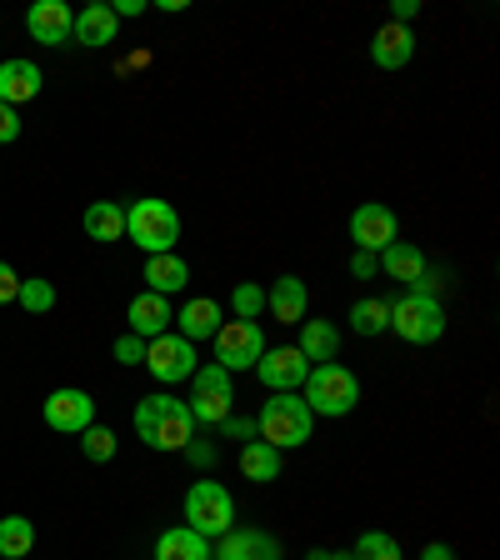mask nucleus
<instances>
[{
  "mask_svg": "<svg viewBox=\"0 0 500 560\" xmlns=\"http://www.w3.org/2000/svg\"><path fill=\"white\" fill-rule=\"evenodd\" d=\"M231 311H235V320H260V315H266V285L241 280L231 291Z\"/></svg>",
  "mask_w": 500,
  "mask_h": 560,
  "instance_id": "obj_30",
  "label": "nucleus"
},
{
  "mask_svg": "<svg viewBox=\"0 0 500 560\" xmlns=\"http://www.w3.org/2000/svg\"><path fill=\"white\" fill-rule=\"evenodd\" d=\"M410 56H416V31H410V25L385 21L381 31H375V40H371V60L381 70H400V66H410Z\"/></svg>",
  "mask_w": 500,
  "mask_h": 560,
  "instance_id": "obj_18",
  "label": "nucleus"
},
{
  "mask_svg": "<svg viewBox=\"0 0 500 560\" xmlns=\"http://www.w3.org/2000/svg\"><path fill=\"white\" fill-rule=\"evenodd\" d=\"M295 350H301L311 365H326V361H336L340 330L330 326V320H301V340H295Z\"/></svg>",
  "mask_w": 500,
  "mask_h": 560,
  "instance_id": "obj_24",
  "label": "nucleus"
},
{
  "mask_svg": "<svg viewBox=\"0 0 500 560\" xmlns=\"http://www.w3.org/2000/svg\"><path fill=\"white\" fill-rule=\"evenodd\" d=\"M375 266L391 280H406V285H416V280L426 276V256H420V245H410V241H391L381 256H375Z\"/></svg>",
  "mask_w": 500,
  "mask_h": 560,
  "instance_id": "obj_22",
  "label": "nucleus"
},
{
  "mask_svg": "<svg viewBox=\"0 0 500 560\" xmlns=\"http://www.w3.org/2000/svg\"><path fill=\"white\" fill-rule=\"evenodd\" d=\"M15 305H25L31 315H50V311H56V285H50V280H40V276L21 280V295H15Z\"/></svg>",
  "mask_w": 500,
  "mask_h": 560,
  "instance_id": "obj_31",
  "label": "nucleus"
},
{
  "mask_svg": "<svg viewBox=\"0 0 500 560\" xmlns=\"http://www.w3.org/2000/svg\"><path fill=\"white\" fill-rule=\"evenodd\" d=\"M140 365H151V375L161 385H181V381H190L196 375V346H190L186 336H175V330H165V336H155V340H146V361Z\"/></svg>",
  "mask_w": 500,
  "mask_h": 560,
  "instance_id": "obj_9",
  "label": "nucleus"
},
{
  "mask_svg": "<svg viewBox=\"0 0 500 560\" xmlns=\"http://www.w3.org/2000/svg\"><path fill=\"white\" fill-rule=\"evenodd\" d=\"M190 285V266L186 256H175V250H165V256H146V291L155 295H175Z\"/></svg>",
  "mask_w": 500,
  "mask_h": 560,
  "instance_id": "obj_21",
  "label": "nucleus"
},
{
  "mask_svg": "<svg viewBox=\"0 0 500 560\" xmlns=\"http://www.w3.org/2000/svg\"><path fill=\"white\" fill-rule=\"evenodd\" d=\"M136 435L151 445V451H161V455L186 451V445L196 441V420H190V406H186V400H175V396H165V390L136 400Z\"/></svg>",
  "mask_w": 500,
  "mask_h": 560,
  "instance_id": "obj_1",
  "label": "nucleus"
},
{
  "mask_svg": "<svg viewBox=\"0 0 500 560\" xmlns=\"http://www.w3.org/2000/svg\"><path fill=\"white\" fill-rule=\"evenodd\" d=\"M350 241H356V250H371V256H381L391 241H400L396 210L381 206V200H365V206H356V215H350Z\"/></svg>",
  "mask_w": 500,
  "mask_h": 560,
  "instance_id": "obj_10",
  "label": "nucleus"
},
{
  "mask_svg": "<svg viewBox=\"0 0 500 560\" xmlns=\"http://www.w3.org/2000/svg\"><path fill=\"white\" fill-rule=\"evenodd\" d=\"M111 355H116L120 365H140V361H146V340H140V336H130V330H126V336H116V346H111Z\"/></svg>",
  "mask_w": 500,
  "mask_h": 560,
  "instance_id": "obj_33",
  "label": "nucleus"
},
{
  "mask_svg": "<svg viewBox=\"0 0 500 560\" xmlns=\"http://www.w3.org/2000/svg\"><path fill=\"white\" fill-rule=\"evenodd\" d=\"M305 560H350V550H311Z\"/></svg>",
  "mask_w": 500,
  "mask_h": 560,
  "instance_id": "obj_42",
  "label": "nucleus"
},
{
  "mask_svg": "<svg viewBox=\"0 0 500 560\" xmlns=\"http://www.w3.org/2000/svg\"><path fill=\"white\" fill-rule=\"evenodd\" d=\"M221 326H225V311H221V301H210V295H190V301L175 311V336H186L190 346H196V340H216Z\"/></svg>",
  "mask_w": 500,
  "mask_h": 560,
  "instance_id": "obj_16",
  "label": "nucleus"
},
{
  "mask_svg": "<svg viewBox=\"0 0 500 560\" xmlns=\"http://www.w3.org/2000/svg\"><path fill=\"white\" fill-rule=\"evenodd\" d=\"M391 330H396L400 340H410V346H435V340L445 336V311L435 295H396L391 301Z\"/></svg>",
  "mask_w": 500,
  "mask_h": 560,
  "instance_id": "obj_7",
  "label": "nucleus"
},
{
  "mask_svg": "<svg viewBox=\"0 0 500 560\" xmlns=\"http://www.w3.org/2000/svg\"><path fill=\"white\" fill-rule=\"evenodd\" d=\"M350 560H406V556H400V540L391 530H361Z\"/></svg>",
  "mask_w": 500,
  "mask_h": 560,
  "instance_id": "obj_29",
  "label": "nucleus"
},
{
  "mask_svg": "<svg viewBox=\"0 0 500 560\" xmlns=\"http://www.w3.org/2000/svg\"><path fill=\"white\" fill-rule=\"evenodd\" d=\"M70 25H75V15H70L66 0H35L31 11H25V31H31V40H40V46H66Z\"/></svg>",
  "mask_w": 500,
  "mask_h": 560,
  "instance_id": "obj_14",
  "label": "nucleus"
},
{
  "mask_svg": "<svg viewBox=\"0 0 500 560\" xmlns=\"http://www.w3.org/2000/svg\"><path fill=\"white\" fill-rule=\"evenodd\" d=\"M40 85H46L40 66H31V60H0V101H5V105L35 101V95H40Z\"/></svg>",
  "mask_w": 500,
  "mask_h": 560,
  "instance_id": "obj_19",
  "label": "nucleus"
},
{
  "mask_svg": "<svg viewBox=\"0 0 500 560\" xmlns=\"http://www.w3.org/2000/svg\"><path fill=\"white\" fill-rule=\"evenodd\" d=\"M216 431H221L225 435V441H231V435H235V441H256V420H245V416H225L221 420V425H216Z\"/></svg>",
  "mask_w": 500,
  "mask_h": 560,
  "instance_id": "obj_34",
  "label": "nucleus"
},
{
  "mask_svg": "<svg viewBox=\"0 0 500 560\" xmlns=\"http://www.w3.org/2000/svg\"><path fill=\"white\" fill-rule=\"evenodd\" d=\"M210 560H286V550H280V540L266 536V530H245V525H231Z\"/></svg>",
  "mask_w": 500,
  "mask_h": 560,
  "instance_id": "obj_13",
  "label": "nucleus"
},
{
  "mask_svg": "<svg viewBox=\"0 0 500 560\" xmlns=\"http://www.w3.org/2000/svg\"><path fill=\"white\" fill-rule=\"evenodd\" d=\"M190 420L196 425H221L225 416H235V381L231 371H221V365H196V375H190Z\"/></svg>",
  "mask_w": 500,
  "mask_h": 560,
  "instance_id": "obj_5",
  "label": "nucleus"
},
{
  "mask_svg": "<svg viewBox=\"0 0 500 560\" xmlns=\"http://www.w3.org/2000/svg\"><path fill=\"white\" fill-rule=\"evenodd\" d=\"M111 11H116V21H126V15H140V11H146V0H116Z\"/></svg>",
  "mask_w": 500,
  "mask_h": 560,
  "instance_id": "obj_40",
  "label": "nucleus"
},
{
  "mask_svg": "<svg viewBox=\"0 0 500 560\" xmlns=\"http://www.w3.org/2000/svg\"><path fill=\"white\" fill-rule=\"evenodd\" d=\"M126 241H136L146 256H165L181 241V210L171 200H136L126 210Z\"/></svg>",
  "mask_w": 500,
  "mask_h": 560,
  "instance_id": "obj_4",
  "label": "nucleus"
},
{
  "mask_svg": "<svg viewBox=\"0 0 500 560\" xmlns=\"http://www.w3.org/2000/svg\"><path fill=\"white\" fill-rule=\"evenodd\" d=\"M216 550H210L206 536H196L190 525H175V530H161V540H155V560H210Z\"/></svg>",
  "mask_w": 500,
  "mask_h": 560,
  "instance_id": "obj_23",
  "label": "nucleus"
},
{
  "mask_svg": "<svg viewBox=\"0 0 500 560\" xmlns=\"http://www.w3.org/2000/svg\"><path fill=\"white\" fill-rule=\"evenodd\" d=\"M186 525L196 530V536H206V540H221L225 530L235 525L231 490H225L221 480H196V486L186 490Z\"/></svg>",
  "mask_w": 500,
  "mask_h": 560,
  "instance_id": "obj_6",
  "label": "nucleus"
},
{
  "mask_svg": "<svg viewBox=\"0 0 500 560\" xmlns=\"http://www.w3.org/2000/svg\"><path fill=\"white\" fill-rule=\"evenodd\" d=\"M186 451H190V460H196V466H210V460H216V451H210V445H196V441H190Z\"/></svg>",
  "mask_w": 500,
  "mask_h": 560,
  "instance_id": "obj_41",
  "label": "nucleus"
},
{
  "mask_svg": "<svg viewBox=\"0 0 500 560\" xmlns=\"http://www.w3.org/2000/svg\"><path fill=\"white\" fill-rule=\"evenodd\" d=\"M301 400L311 406V416L340 420V416H350V410L361 406V381H356V371H346V365H336V361L311 365Z\"/></svg>",
  "mask_w": 500,
  "mask_h": 560,
  "instance_id": "obj_3",
  "label": "nucleus"
},
{
  "mask_svg": "<svg viewBox=\"0 0 500 560\" xmlns=\"http://www.w3.org/2000/svg\"><path fill=\"white\" fill-rule=\"evenodd\" d=\"M15 295H21V276L11 260H0V305H15Z\"/></svg>",
  "mask_w": 500,
  "mask_h": 560,
  "instance_id": "obj_35",
  "label": "nucleus"
},
{
  "mask_svg": "<svg viewBox=\"0 0 500 560\" xmlns=\"http://www.w3.org/2000/svg\"><path fill=\"white\" fill-rule=\"evenodd\" d=\"M11 140H21V116H15V105L0 101V145H11Z\"/></svg>",
  "mask_w": 500,
  "mask_h": 560,
  "instance_id": "obj_36",
  "label": "nucleus"
},
{
  "mask_svg": "<svg viewBox=\"0 0 500 560\" xmlns=\"http://www.w3.org/2000/svg\"><path fill=\"white\" fill-rule=\"evenodd\" d=\"M350 330H356V336H381V330H391V301L361 295V301L350 305Z\"/></svg>",
  "mask_w": 500,
  "mask_h": 560,
  "instance_id": "obj_28",
  "label": "nucleus"
},
{
  "mask_svg": "<svg viewBox=\"0 0 500 560\" xmlns=\"http://www.w3.org/2000/svg\"><path fill=\"white\" fill-rule=\"evenodd\" d=\"M311 431H315L311 406H305L295 390H270V400L256 416V441L276 445V451L286 455V451H295V445L311 441Z\"/></svg>",
  "mask_w": 500,
  "mask_h": 560,
  "instance_id": "obj_2",
  "label": "nucleus"
},
{
  "mask_svg": "<svg viewBox=\"0 0 500 560\" xmlns=\"http://www.w3.org/2000/svg\"><path fill=\"white\" fill-rule=\"evenodd\" d=\"M266 311L270 320H280V326H301L305 311H311V291H305L301 276H280L266 285Z\"/></svg>",
  "mask_w": 500,
  "mask_h": 560,
  "instance_id": "obj_15",
  "label": "nucleus"
},
{
  "mask_svg": "<svg viewBox=\"0 0 500 560\" xmlns=\"http://www.w3.org/2000/svg\"><path fill=\"white\" fill-rule=\"evenodd\" d=\"M235 466H241L245 480H256V486H270V480H280V451L266 441H245L241 455H235Z\"/></svg>",
  "mask_w": 500,
  "mask_h": 560,
  "instance_id": "obj_25",
  "label": "nucleus"
},
{
  "mask_svg": "<svg viewBox=\"0 0 500 560\" xmlns=\"http://www.w3.org/2000/svg\"><path fill=\"white\" fill-rule=\"evenodd\" d=\"M81 225H85V235H91V241L111 245V241H120V235H126V206H116V200H95V206H85Z\"/></svg>",
  "mask_w": 500,
  "mask_h": 560,
  "instance_id": "obj_26",
  "label": "nucleus"
},
{
  "mask_svg": "<svg viewBox=\"0 0 500 560\" xmlns=\"http://www.w3.org/2000/svg\"><path fill=\"white\" fill-rule=\"evenodd\" d=\"M40 416H46L50 431L81 435L85 425H95V400L85 396V390H75V385H60V390H50V396H46Z\"/></svg>",
  "mask_w": 500,
  "mask_h": 560,
  "instance_id": "obj_11",
  "label": "nucleus"
},
{
  "mask_svg": "<svg viewBox=\"0 0 500 560\" xmlns=\"http://www.w3.org/2000/svg\"><path fill=\"white\" fill-rule=\"evenodd\" d=\"M116 431H105V425H85L81 431V451L85 460H95V466H105V460H116Z\"/></svg>",
  "mask_w": 500,
  "mask_h": 560,
  "instance_id": "obj_32",
  "label": "nucleus"
},
{
  "mask_svg": "<svg viewBox=\"0 0 500 560\" xmlns=\"http://www.w3.org/2000/svg\"><path fill=\"white\" fill-rule=\"evenodd\" d=\"M420 560H455V550L445 546V540H431V546L420 550Z\"/></svg>",
  "mask_w": 500,
  "mask_h": 560,
  "instance_id": "obj_39",
  "label": "nucleus"
},
{
  "mask_svg": "<svg viewBox=\"0 0 500 560\" xmlns=\"http://www.w3.org/2000/svg\"><path fill=\"white\" fill-rule=\"evenodd\" d=\"M171 320H175L171 301H165V295H155V291H140L136 301L126 305V326H130V336H140V340L165 336V330H171Z\"/></svg>",
  "mask_w": 500,
  "mask_h": 560,
  "instance_id": "obj_17",
  "label": "nucleus"
},
{
  "mask_svg": "<svg viewBox=\"0 0 500 560\" xmlns=\"http://www.w3.org/2000/svg\"><path fill=\"white\" fill-rule=\"evenodd\" d=\"M266 355V330L260 320H225L216 330V365L221 371H256V361Z\"/></svg>",
  "mask_w": 500,
  "mask_h": 560,
  "instance_id": "obj_8",
  "label": "nucleus"
},
{
  "mask_svg": "<svg viewBox=\"0 0 500 560\" xmlns=\"http://www.w3.org/2000/svg\"><path fill=\"white\" fill-rule=\"evenodd\" d=\"M416 11H420L416 0H396V5H391V21H396V25H410V21H416Z\"/></svg>",
  "mask_w": 500,
  "mask_h": 560,
  "instance_id": "obj_38",
  "label": "nucleus"
},
{
  "mask_svg": "<svg viewBox=\"0 0 500 560\" xmlns=\"http://www.w3.org/2000/svg\"><path fill=\"white\" fill-rule=\"evenodd\" d=\"M375 270H381V266H375L371 250H356V256H350V276H356V280H371Z\"/></svg>",
  "mask_w": 500,
  "mask_h": 560,
  "instance_id": "obj_37",
  "label": "nucleus"
},
{
  "mask_svg": "<svg viewBox=\"0 0 500 560\" xmlns=\"http://www.w3.org/2000/svg\"><path fill=\"white\" fill-rule=\"evenodd\" d=\"M70 35H75L81 46L101 50V46H111V40L120 35V21H116V11H111V5H85V11H75Z\"/></svg>",
  "mask_w": 500,
  "mask_h": 560,
  "instance_id": "obj_20",
  "label": "nucleus"
},
{
  "mask_svg": "<svg viewBox=\"0 0 500 560\" xmlns=\"http://www.w3.org/2000/svg\"><path fill=\"white\" fill-rule=\"evenodd\" d=\"M35 550V525L25 515H5L0 521V560H31Z\"/></svg>",
  "mask_w": 500,
  "mask_h": 560,
  "instance_id": "obj_27",
  "label": "nucleus"
},
{
  "mask_svg": "<svg viewBox=\"0 0 500 560\" xmlns=\"http://www.w3.org/2000/svg\"><path fill=\"white\" fill-rule=\"evenodd\" d=\"M256 375L266 390H301L305 375H311V361H305L295 346H266V355L256 361Z\"/></svg>",
  "mask_w": 500,
  "mask_h": 560,
  "instance_id": "obj_12",
  "label": "nucleus"
}]
</instances>
